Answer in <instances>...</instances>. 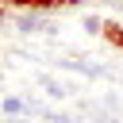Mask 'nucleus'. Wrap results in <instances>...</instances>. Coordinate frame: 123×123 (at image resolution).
<instances>
[{
    "label": "nucleus",
    "mask_w": 123,
    "mask_h": 123,
    "mask_svg": "<svg viewBox=\"0 0 123 123\" xmlns=\"http://www.w3.org/2000/svg\"><path fill=\"white\" fill-rule=\"evenodd\" d=\"M81 0H31V8L38 12H54V8H77Z\"/></svg>",
    "instance_id": "nucleus-4"
},
{
    "label": "nucleus",
    "mask_w": 123,
    "mask_h": 123,
    "mask_svg": "<svg viewBox=\"0 0 123 123\" xmlns=\"http://www.w3.org/2000/svg\"><path fill=\"white\" fill-rule=\"evenodd\" d=\"M104 38H108L115 50H123V23H119V19H108V23H104Z\"/></svg>",
    "instance_id": "nucleus-2"
},
{
    "label": "nucleus",
    "mask_w": 123,
    "mask_h": 123,
    "mask_svg": "<svg viewBox=\"0 0 123 123\" xmlns=\"http://www.w3.org/2000/svg\"><path fill=\"white\" fill-rule=\"evenodd\" d=\"M0 123H4V119H0Z\"/></svg>",
    "instance_id": "nucleus-7"
},
{
    "label": "nucleus",
    "mask_w": 123,
    "mask_h": 123,
    "mask_svg": "<svg viewBox=\"0 0 123 123\" xmlns=\"http://www.w3.org/2000/svg\"><path fill=\"white\" fill-rule=\"evenodd\" d=\"M50 12H38V8H19V15H15V27L23 31V35H31V31H50V19H46Z\"/></svg>",
    "instance_id": "nucleus-1"
},
{
    "label": "nucleus",
    "mask_w": 123,
    "mask_h": 123,
    "mask_svg": "<svg viewBox=\"0 0 123 123\" xmlns=\"http://www.w3.org/2000/svg\"><path fill=\"white\" fill-rule=\"evenodd\" d=\"M0 111L12 119V115H23V111H27V104H23L19 96H4V100H0Z\"/></svg>",
    "instance_id": "nucleus-3"
},
{
    "label": "nucleus",
    "mask_w": 123,
    "mask_h": 123,
    "mask_svg": "<svg viewBox=\"0 0 123 123\" xmlns=\"http://www.w3.org/2000/svg\"><path fill=\"white\" fill-rule=\"evenodd\" d=\"M104 23H108V19H100V15H92V12L81 19V27H85L88 35H104Z\"/></svg>",
    "instance_id": "nucleus-5"
},
{
    "label": "nucleus",
    "mask_w": 123,
    "mask_h": 123,
    "mask_svg": "<svg viewBox=\"0 0 123 123\" xmlns=\"http://www.w3.org/2000/svg\"><path fill=\"white\" fill-rule=\"evenodd\" d=\"M0 23H8V12H4V4H0Z\"/></svg>",
    "instance_id": "nucleus-6"
}]
</instances>
